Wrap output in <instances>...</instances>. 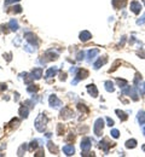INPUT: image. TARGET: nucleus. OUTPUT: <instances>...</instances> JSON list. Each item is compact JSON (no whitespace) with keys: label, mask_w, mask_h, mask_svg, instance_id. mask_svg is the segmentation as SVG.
<instances>
[{"label":"nucleus","mask_w":145,"mask_h":157,"mask_svg":"<svg viewBox=\"0 0 145 157\" xmlns=\"http://www.w3.org/2000/svg\"><path fill=\"white\" fill-rule=\"evenodd\" d=\"M46 123H47V117L45 114H40L35 120V128L38 132H44L46 128Z\"/></svg>","instance_id":"obj_1"},{"label":"nucleus","mask_w":145,"mask_h":157,"mask_svg":"<svg viewBox=\"0 0 145 157\" xmlns=\"http://www.w3.org/2000/svg\"><path fill=\"white\" fill-rule=\"evenodd\" d=\"M122 93L123 94H127V95H129L134 102H137V100L139 99V97H138V88L134 86V87H132V86H126V87H123L122 88Z\"/></svg>","instance_id":"obj_2"},{"label":"nucleus","mask_w":145,"mask_h":157,"mask_svg":"<svg viewBox=\"0 0 145 157\" xmlns=\"http://www.w3.org/2000/svg\"><path fill=\"white\" fill-rule=\"evenodd\" d=\"M103 128H104V120L102 117L97 119L96 122H94V126H93V132L97 136H100L102 133H103Z\"/></svg>","instance_id":"obj_3"},{"label":"nucleus","mask_w":145,"mask_h":157,"mask_svg":"<svg viewBox=\"0 0 145 157\" xmlns=\"http://www.w3.org/2000/svg\"><path fill=\"white\" fill-rule=\"evenodd\" d=\"M87 76H88V72H87L86 69H77L76 70V74H75V79H74V81H72L71 83L72 85H76L79 81L86 79Z\"/></svg>","instance_id":"obj_4"},{"label":"nucleus","mask_w":145,"mask_h":157,"mask_svg":"<svg viewBox=\"0 0 145 157\" xmlns=\"http://www.w3.org/2000/svg\"><path fill=\"white\" fill-rule=\"evenodd\" d=\"M24 38L30 45H33V46H38V38H36L33 33H25Z\"/></svg>","instance_id":"obj_5"},{"label":"nucleus","mask_w":145,"mask_h":157,"mask_svg":"<svg viewBox=\"0 0 145 157\" xmlns=\"http://www.w3.org/2000/svg\"><path fill=\"white\" fill-rule=\"evenodd\" d=\"M81 150L85 151V152H87L90 149H91V139L87 138V136H85V138H82L81 140Z\"/></svg>","instance_id":"obj_6"},{"label":"nucleus","mask_w":145,"mask_h":157,"mask_svg":"<svg viewBox=\"0 0 145 157\" xmlns=\"http://www.w3.org/2000/svg\"><path fill=\"white\" fill-rule=\"evenodd\" d=\"M49 102H50V105L52 106V108H59V106H62V102L57 98V95H50V99H49Z\"/></svg>","instance_id":"obj_7"},{"label":"nucleus","mask_w":145,"mask_h":157,"mask_svg":"<svg viewBox=\"0 0 145 157\" xmlns=\"http://www.w3.org/2000/svg\"><path fill=\"white\" fill-rule=\"evenodd\" d=\"M98 146H99V148H100L103 151H104L105 154H108V152H109V149H110L111 146H112V144H111V143H109V140H108V139H103V140L100 141V143H99V145H98Z\"/></svg>","instance_id":"obj_8"},{"label":"nucleus","mask_w":145,"mask_h":157,"mask_svg":"<svg viewBox=\"0 0 145 157\" xmlns=\"http://www.w3.org/2000/svg\"><path fill=\"white\" fill-rule=\"evenodd\" d=\"M140 10H142V5H140V3H139V1L134 0V1L131 3V11H132L133 13L138 15L139 12H140Z\"/></svg>","instance_id":"obj_9"},{"label":"nucleus","mask_w":145,"mask_h":157,"mask_svg":"<svg viewBox=\"0 0 145 157\" xmlns=\"http://www.w3.org/2000/svg\"><path fill=\"white\" fill-rule=\"evenodd\" d=\"M72 116H74V113H72V110L69 109V108H64L61 111V117L62 119H69V117H72Z\"/></svg>","instance_id":"obj_10"},{"label":"nucleus","mask_w":145,"mask_h":157,"mask_svg":"<svg viewBox=\"0 0 145 157\" xmlns=\"http://www.w3.org/2000/svg\"><path fill=\"white\" fill-rule=\"evenodd\" d=\"M44 57H46V58H45V60H44V63H45V62H47V60H53V59H57V58H58V54L55 53V52L52 51V50H50V51H47V52H46V53L44 54Z\"/></svg>","instance_id":"obj_11"},{"label":"nucleus","mask_w":145,"mask_h":157,"mask_svg":"<svg viewBox=\"0 0 145 157\" xmlns=\"http://www.w3.org/2000/svg\"><path fill=\"white\" fill-rule=\"evenodd\" d=\"M63 152L67 155V156H72L75 154V148L72 145L68 144V145H64L63 146Z\"/></svg>","instance_id":"obj_12"},{"label":"nucleus","mask_w":145,"mask_h":157,"mask_svg":"<svg viewBox=\"0 0 145 157\" xmlns=\"http://www.w3.org/2000/svg\"><path fill=\"white\" fill-rule=\"evenodd\" d=\"M87 92H88L92 97H98V89H97V87L93 83H91V85H87Z\"/></svg>","instance_id":"obj_13"},{"label":"nucleus","mask_w":145,"mask_h":157,"mask_svg":"<svg viewBox=\"0 0 145 157\" xmlns=\"http://www.w3.org/2000/svg\"><path fill=\"white\" fill-rule=\"evenodd\" d=\"M127 4V0H112V6L115 9H122Z\"/></svg>","instance_id":"obj_14"},{"label":"nucleus","mask_w":145,"mask_h":157,"mask_svg":"<svg viewBox=\"0 0 145 157\" xmlns=\"http://www.w3.org/2000/svg\"><path fill=\"white\" fill-rule=\"evenodd\" d=\"M92 38V35L90 32H87V30H84V32H81L80 33V40L82 42H86V41H88V40Z\"/></svg>","instance_id":"obj_15"},{"label":"nucleus","mask_w":145,"mask_h":157,"mask_svg":"<svg viewBox=\"0 0 145 157\" xmlns=\"http://www.w3.org/2000/svg\"><path fill=\"white\" fill-rule=\"evenodd\" d=\"M32 75H33V78L35 80L41 79V76H43V69H41V68H34L32 70Z\"/></svg>","instance_id":"obj_16"},{"label":"nucleus","mask_w":145,"mask_h":157,"mask_svg":"<svg viewBox=\"0 0 145 157\" xmlns=\"http://www.w3.org/2000/svg\"><path fill=\"white\" fill-rule=\"evenodd\" d=\"M98 53H99V50H98V48L90 50V51L87 52V60H88V62H91V60H92L93 58H94Z\"/></svg>","instance_id":"obj_17"},{"label":"nucleus","mask_w":145,"mask_h":157,"mask_svg":"<svg viewBox=\"0 0 145 157\" xmlns=\"http://www.w3.org/2000/svg\"><path fill=\"white\" fill-rule=\"evenodd\" d=\"M28 114H29V110H28L27 106L23 104V105L19 108V115H21V117H22V119H27V117H28Z\"/></svg>","instance_id":"obj_18"},{"label":"nucleus","mask_w":145,"mask_h":157,"mask_svg":"<svg viewBox=\"0 0 145 157\" xmlns=\"http://www.w3.org/2000/svg\"><path fill=\"white\" fill-rule=\"evenodd\" d=\"M57 72H58V68H57V67L50 68V69H47V72H46V74H45V78H46V79L52 78V76H55V75L57 74Z\"/></svg>","instance_id":"obj_19"},{"label":"nucleus","mask_w":145,"mask_h":157,"mask_svg":"<svg viewBox=\"0 0 145 157\" xmlns=\"http://www.w3.org/2000/svg\"><path fill=\"white\" fill-rule=\"evenodd\" d=\"M106 60H108V58H106V57L99 58V59H98L94 64H93V67H94V69H96V70H97V69H99V68L102 67V65H104V64L106 63Z\"/></svg>","instance_id":"obj_20"},{"label":"nucleus","mask_w":145,"mask_h":157,"mask_svg":"<svg viewBox=\"0 0 145 157\" xmlns=\"http://www.w3.org/2000/svg\"><path fill=\"white\" fill-rule=\"evenodd\" d=\"M137 119H138L139 125H140V126H144V125H145V111H143V110L139 111Z\"/></svg>","instance_id":"obj_21"},{"label":"nucleus","mask_w":145,"mask_h":157,"mask_svg":"<svg viewBox=\"0 0 145 157\" xmlns=\"http://www.w3.org/2000/svg\"><path fill=\"white\" fill-rule=\"evenodd\" d=\"M9 28L11 29L12 32H16V30H18V28H19V27H18V22H17L15 18H12L11 21L9 22Z\"/></svg>","instance_id":"obj_22"},{"label":"nucleus","mask_w":145,"mask_h":157,"mask_svg":"<svg viewBox=\"0 0 145 157\" xmlns=\"http://www.w3.org/2000/svg\"><path fill=\"white\" fill-rule=\"evenodd\" d=\"M104 86H105V89L108 91V92H114L115 91V87H114V83L111 82V81H105L104 82Z\"/></svg>","instance_id":"obj_23"},{"label":"nucleus","mask_w":145,"mask_h":157,"mask_svg":"<svg viewBox=\"0 0 145 157\" xmlns=\"http://www.w3.org/2000/svg\"><path fill=\"white\" fill-rule=\"evenodd\" d=\"M137 146V140L136 139H131L126 141V148L127 149H134Z\"/></svg>","instance_id":"obj_24"},{"label":"nucleus","mask_w":145,"mask_h":157,"mask_svg":"<svg viewBox=\"0 0 145 157\" xmlns=\"http://www.w3.org/2000/svg\"><path fill=\"white\" fill-rule=\"evenodd\" d=\"M47 148L50 149V151H51L52 154H55V155L58 154V149H57V146L53 145L52 143H51V141H47Z\"/></svg>","instance_id":"obj_25"},{"label":"nucleus","mask_w":145,"mask_h":157,"mask_svg":"<svg viewBox=\"0 0 145 157\" xmlns=\"http://www.w3.org/2000/svg\"><path fill=\"white\" fill-rule=\"evenodd\" d=\"M22 75H24V82L27 83V85H30V83L33 82V80H34L33 75H28L27 73H24V74H22Z\"/></svg>","instance_id":"obj_26"},{"label":"nucleus","mask_w":145,"mask_h":157,"mask_svg":"<svg viewBox=\"0 0 145 157\" xmlns=\"http://www.w3.org/2000/svg\"><path fill=\"white\" fill-rule=\"evenodd\" d=\"M115 113L117 114L118 117L121 119V121H126L128 119V116L126 115V113H123V111H121V110H115Z\"/></svg>","instance_id":"obj_27"},{"label":"nucleus","mask_w":145,"mask_h":157,"mask_svg":"<svg viewBox=\"0 0 145 157\" xmlns=\"http://www.w3.org/2000/svg\"><path fill=\"white\" fill-rule=\"evenodd\" d=\"M38 89H39V87L36 85H28V88H27V91L29 93H34V92H38Z\"/></svg>","instance_id":"obj_28"},{"label":"nucleus","mask_w":145,"mask_h":157,"mask_svg":"<svg viewBox=\"0 0 145 157\" xmlns=\"http://www.w3.org/2000/svg\"><path fill=\"white\" fill-rule=\"evenodd\" d=\"M116 82L118 83V86H120V88L126 87V86L128 85V83H127V81H126V80H123V79H116Z\"/></svg>","instance_id":"obj_29"},{"label":"nucleus","mask_w":145,"mask_h":157,"mask_svg":"<svg viewBox=\"0 0 145 157\" xmlns=\"http://www.w3.org/2000/svg\"><path fill=\"white\" fill-rule=\"evenodd\" d=\"M25 149H27V145H25V144L21 145V148H19L18 151H17V155H18V156H23L24 152H25Z\"/></svg>","instance_id":"obj_30"},{"label":"nucleus","mask_w":145,"mask_h":157,"mask_svg":"<svg viewBox=\"0 0 145 157\" xmlns=\"http://www.w3.org/2000/svg\"><path fill=\"white\" fill-rule=\"evenodd\" d=\"M11 9L12 10H10L11 12H15V13H21V12H22V7L18 6V5H16V6H12Z\"/></svg>","instance_id":"obj_31"},{"label":"nucleus","mask_w":145,"mask_h":157,"mask_svg":"<svg viewBox=\"0 0 145 157\" xmlns=\"http://www.w3.org/2000/svg\"><path fill=\"white\" fill-rule=\"evenodd\" d=\"M36 148H38V140H33L32 143H30V145H29V150L33 151V150L36 149Z\"/></svg>","instance_id":"obj_32"},{"label":"nucleus","mask_w":145,"mask_h":157,"mask_svg":"<svg viewBox=\"0 0 145 157\" xmlns=\"http://www.w3.org/2000/svg\"><path fill=\"white\" fill-rule=\"evenodd\" d=\"M110 134H111V136L112 138H115V139H117L118 136H120V132H118L117 129H112L111 132H110Z\"/></svg>","instance_id":"obj_33"},{"label":"nucleus","mask_w":145,"mask_h":157,"mask_svg":"<svg viewBox=\"0 0 145 157\" xmlns=\"http://www.w3.org/2000/svg\"><path fill=\"white\" fill-rule=\"evenodd\" d=\"M18 125H19V120H18V119H13L11 122H10V126H11L12 128H13V127H17Z\"/></svg>","instance_id":"obj_34"},{"label":"nucleus","mask_w":145,"mask_h":157,"mask_svg":"<svg viewBox=\"0 0 145 157\" xmlns=\"http://www.w3.org/2000/svg\"><path fill=\"white\" fill-rule=\"evenodd\" d=\"M84 56H85V52L84 51H80L79 53L76 54V60H82V59H84Z\"/></svg>","instance_id":"obj_35"},{"label":"nucleus","mask_w":145,"mask_h":157,"mask_svg":"<svg viewBox=\"0 0 145 157\" xmlns=\"http://www.w3.org/2000/svg\"><path fill=\"white\" fill-rule=\"evenodd\" d=\"M77 106H79V109L82 111V110H84V111H86V113H87V111H88V109H87L86 108V106L84 105V104H79V105H77Z\"/></svg>","instance_id":"obj_36"},{"label":"nucleus","mask_w":145,"mask_h":157,"mask_svg":"<svg viewBox=\"0 0 145 157\" xmlns=\"http://www.w3.org/2000/svg\"><path fill=\"white\" fill-rule=\"evenodd\" d=\"M106 122H108V126H110V127H111V126H114V121L110 117H106Z\"/></svg>","instance_id":"obj_37"},{"label":"nucleus","mask_w":145,"mask_h":157,"mask_svg":"<svg viewBox=\"0 0 145 157\" xmlns=\"http://www.w3.org/2000/svg\"><path fill=\"white\" fill-rule=\"evenodd\" d=\"M17 1H19V0H6V1H5V5H9V4H12V3H17Z\"/></svg>","instance_id":"obj_38"},{"label":"nucleus","mask_w":145,"mask_h":157,"mask_svg":"<svg viewBox=\"0 0 145 157\" xmlns=\"http://www.w3.org/2000/svg\"><path fill=\"white\" fill-rule=\"evenodd\" d=\"M1 89H6V85H5V83L1 85Z\"/></svg>","instance_id":"obj_39"},{"label":"nucleus","mask_w":145,"mask_h":157,"mask_svg":"<svg viewBox=\"0 0 145 157\" xmlns=\"http://www.w3.org/2000/svg\"><path fill=\"white\" fill-rule=\"evenodd\" d=\"M143 133H144V135H145V125H144V128H143Z\"/></svg>","instance_id":"obj_40"},{"label":"nucleus","mask_w":145,"mask_h":157,"mask_svg":"<svg viewBox=\"0 0 145 157\" xmlns=\"http://www.w3.org/2000/svg\"><path fill=\"white\" fill-rule=\"evenodd\" d=\"M143 150H144V151H145V145H143Z\"/></svg>","instance_id":"obj_41"},{"label":"nucleus","mask_w":145,"mask_h":157,"mask_svg":"<svg viewBox=\"0 0 145 157\" xmlns=\"http://www.w3.org/2000/svg\"><path fill=\"white\" fill-rule=\"evenodd\" d=\"M143 1H144V5H145V0H143Z\"/></svg>","instance_id":"obj_42"}]
</instances>
